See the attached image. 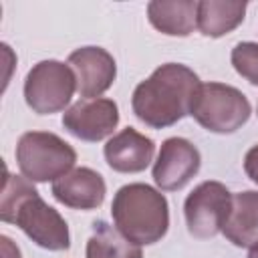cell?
<instances>
[{
	"instance_id": "obj_15",
	"label": "cell",
	"mask_w": 258,
	"mask_h": 258,
	"mask_svg": "<svg viewBox=\"0 0 258 258\" xmlns=\"http://www.w3.org/2000/svg\"><path fill=\"white\" fill-rule=\"evenodd\" d=\"M246 2L202 0L198 2V28L204 36L220 38L244 22Z\"/></svg>"
},
{
	"instance_id": "obj_17",
	"label": "cell",
	"mask_w": 258,
	"mask_h": 258,
	"mask_svg": "<svg viewBox=\"0 0 258 258\" xmlns=\"http://www.w3.org/2000/svg\"><path fill=\"white\" fill-rule=\"evenodd\" d=\"M230 60L240 77H244L250 85L258 87V42H238L232 48Z\"/></svg>"
},
{
	"instance_id": "obj_12",
	"label": "cell",
	"mask_w": 258,
	"mask_h": 258,
	"mask_svg": "<svg viewBox=\"0 0 258 258\" xmlns=\"http://www.w3.org/2000/svg\"><path fill=\"white\" fill-rule=\"evenodd\" d=\"M103 155L113 171L139 173L153 161L155 143L151 137L139 133L137 129L125 127L105 143Z\"/></svg>"
},
{
	"instance_id": "obj_20",
	"label": "cell",
	"mask_w": 258,
	"mask_h": 258,
	"mask_svg": "<svg viewBox=\"0 0 258 258\" xmlns=\"http://www.w3.org/2000/svg\"><path fill=\"white\" fill-rule=\"evenodd\" d=\"M248 258H258V244H254V246L250 248V252H248Z\"/></svg>"
},
{
	"instance_id": "obj_4",
	"label": "cell",
	"mask_w": 258,
	"mask_h": 258,
	"mask_svg": "<svg viewBox=\"0 0 258 258\" xmlns=\"http://www.w3.org/2000/svg\"><path fill=\"white\" fill-rule=\"evenodd\" d=\"M16 163L30 181H56L77 161V151L58 135L48 131H26L16 143Z\"/></svg>"
},
{
	"instance_id": "obj_14",
	"label": "cell",
	"mask_w": 258,
	"mask_h": 258,
	"mask_svg": "<svg viewBox=\"0 0 258 258\" xmlns=\"http://www.w3.org/2000/svg\"><path fill=\"white\" fill-rule=\"evenodd\" d=\"M151 26L167 36H189L198 26V2L194 0H153L147 4Z\"/></svg>"
},
{
	"instance_id": "obj_6",
	"label": "cell",
	"mask_w": 258,
	"mask_h": 258,
	"mask_svg": "<svg viewBox=\"0 0 258 258\" xmlns=\"http://www.w3.org/2000/svg\"><path fill=\"white\" fill-rule=\"evenodd\" d=\"M77 91V79L69 64L60 60L36 62L24 79V101L38 115L62 111Z\"/></svg>"
},
{
	"instance_id": "obj_5",
	"label": "cell",
	"mask_w": 258,
	"mask_h": 258,
	"mask_svg": "<svg viewBox=\"0 0 258 258\" xmlns=\"http://www.w3.org/2000/svg\"><path fill=\"white\" fill-rule=\"evenodd\" d=\"M204 129L220 135L238 131L248 123L252 107L248 97L226 83H202L189 113Z\"/></svg>"
},
{
	"instance_id": "obj_11",
	"label": "cell",
	"mask_w": 258,
	"mask_h": 258,
	"mask_svg": "<svg viewBox=\"0 0 258 258\" xmlns=\"http://www.w3.org/2000/svg\"><path fill=\"white\" fill-rule=\"evenodd\" d=\"M52 198L73 210H97L105 202L107 185L99 171L91 167H75L67 175L52 181Z\"/></svg>"
},
{
	"instance_id": "obj_13",
	"label": "cell",
	"mask_w": 258,
	"mask_h": 258,
	"mask_svg": "<svg viewBox=\"0 0 258 258\" xmlns=\"http://www.w3.org/2000/svg\"><path fill=\"white\" fill-rule=\"evenodd\" d=\"M222 234L238 248L258 244V191L246 189L232 194V206L222 226Z\"/></svg>"
},
{
	"instance_id": "obj_8",
	"label": "cell",
	"mask_w": 258,
	"mask_h": 258,
	"mask_svg": "<svg viewBox=\"0 0 258 258\" xmlns=\"http://www.w3.org/2000/svg\"><path fill=\"white\" fill-rule=\"evenodd\" d=\"M119 125V107L113 99H81L62 113V127L77 139L97 143L113 135Z\"/></svg>"
},
{
	"instance_id": "obj_19",
	"label": "cell",
	"mask_w": 258,
	"mask_h": 258,
	"mask_svg": "<svg viewBox=\"0 0 258 258\" xmlns=\"http://www.w3.org/2000/svg\"><path fill=\"white\" fill-rule=\"evenodd\" d=\"M0 248H2V258H20L18 246L8 236H2L0 238Z\"/></svg>"
},
{
	"instance_id": "obj_7",
	"label": "cell",
	"mask_w": 258,
	"mask_h": 258,
	"mask_svg": "<svg viewBox=\"0 0 258 258\" xmlns=\"http://www.w3.org/2000/svg\"><path fill=\"white\" fill-rule=\"evenodd\" d=\"M232 206V194L220 181H202L183 202L187 232L194 238H214L222 232Z\"/></svg>"
},
{
	"instance_id": "obj_9",
	"label": "cell",
	"mask_w": 258,
	"mask_h": 258,
	"mask_svg": "<svg viewBox=\"0 0 258 258\" xmlns=\"http://www.w3.org/2000/svg\"><path fill=\"white\" fill-rule=\"evenodd\" d=\"M202 155L198 147L183 137H169L161 143L153 163V181L163 191H177L185 187L200 171Z\"/></svg>"
},
{
	"instance_id": "obj_10",
	"label": "cell",
	"mask_w": 258,
	"mask_h": 258,
	"mask_svg": "<svg viewBox=\"0 0 258 258\" xmlns=\"http://www.w3.org/2000/svg\"><path fill=\"white\" fill-rule=\"evenodd\" d=\"M67 64L77 79V91L83 99L101 97L117 77V64L109 50L101 46H81L69 54Z\"/></svg>"
},
{
	"instance_id": "obj_16",
	"label": "cell",
	"mask_w": 258,
	"mask_h": 258,
	"mask_svg": "<svg viewBox=\"0 0 258 258\" xmlns=\"http://www.w3.org/2000/svg\"><path fill=\"white\" fill-rule=\"evenodd\" d=\"M87 258H143L141 246L123 236L105 220L93 222V234L87 240Z\"/></svg>"
},
{
	"instance_id": "obj_18",
	"label": "cell",
	"mask_w": 258,
	"mask_h": 258,
	"mask_svg": "<svg viewBox=\"0 0 258 258\" xmlns=\"http://www.w3.org/2000/svg\"><path fill=\"white\" fill-rule=\"evenodd\" d=\"M244 171L258 185V143L252 145L244 155Z\"/></svg>"
},
{
	"instance_id": "obj_2",
	"label": "cell",
	"mask_w": 258,
	"mask_h": 258,
	"mask_svg": "<svg viewBox=\"0 0 258 258\" xmlns=\"http://www.w3.org/2000/svg\"><path fill=\"white\" fill-rule=\"evenodd\" d=\"M0 218L6 224L18 226L44 250L60 252L71 248V234L64 218L40 198L30 179L12 175L8 169H4Z\"/></svg>"
},
{
	"instance_id": "obj_3",
	"label": "cell",
	"mask_w": 258,
	"mask_h": 258,
	"mask_svg": "<svg viewBox=\"0 0 258 258\" xmlns=\"http://www.w3.org/2000/svg\"><path fill=\"white\" fill-rule=\"evenodd\" d=\"M111 216L115 228L139 246L159 242L169 228V204L165 196L147 183H127L117 189Z\"/></svg>"
},
{
	"instance_id": "obj_1",
	"label": "cell",
	"mask_w": 258,
	"mask_h": 258,
	"mask_svg": "<svg viewBox=\"0 0 258 258\" xmlns=\"http://www.w3.org/2000/svg\"><path fill=\"white\" fill-rule=\"evenodd\" d=\"M200 77L181 62H165L141 81L131 97L135 117L151 129H165L191 113Z\"/></svg>"
}]
</instances>
